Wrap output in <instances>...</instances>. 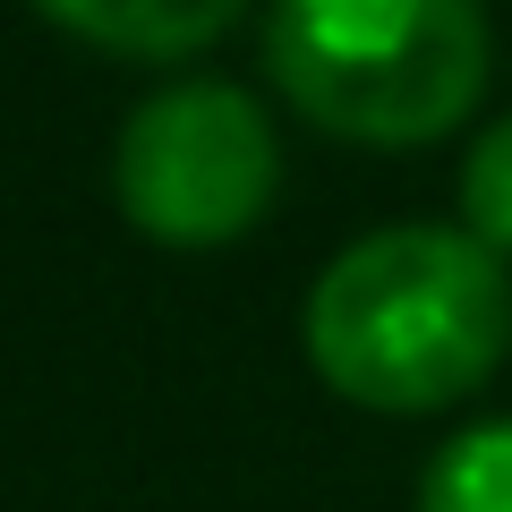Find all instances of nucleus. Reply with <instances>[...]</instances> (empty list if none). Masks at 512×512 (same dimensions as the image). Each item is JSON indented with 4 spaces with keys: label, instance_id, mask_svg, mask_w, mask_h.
Instances as JSON below:
<instances>
[{
    "label": "nucleus",
    "instance_id": "f257e3e1",
    "mask_svg": "<svg viewBox=\"0 0 512 512\" xmlns=\"http://www.w3.org/2000/svg\"><path fill=\"white\" fill-rule=\"evenodd\" d=\"M512 282L504 256L470 231L393 222L342 248L308 291V359L359 410L419 419L504 367Z\"/></svg>",
    "mask_w": 512,
    "mask_h": 512
},
{
    "label": "nucleus",
    "instance_id": "f03ea898",
    "mask_svg": "<svg viewBox=\"0 0 512 512\" xmlns=\"http://www.w3.org/2000/svg\"><path fill=\"white\" fill-rule=\"evenodd\" d=\"M265 69L350 146H427L487 86L478 0H274Z\"/></svg>",
    "mask_w": 512,
    "mask_h": 512
},
{
    "label": "nucleus",
    "instance_id": "7ed1b4c3",
    "mask_svg": "<svg viewBox=\"0 0 512 512\" xmlns=\"http://www.w3.org/2000/svg\"><path fill=\"white\" fill-rule=\"evenodd\" d=\"M111 180H120V214L146 239L222 248V239L256 231V214L274 205L282 146H274V120L239 86L197 77V86H171L128 111Z\"/></svg>",
    "mask_w": 512,
    "mask_h": 512
},
{
    "label": "nucleus",
    "instance_id": "20e7f679",
    "mask_svg": "<svg viewBox=\"0 0 512 512\" xmlns=\"http://www.w3.org/2000/svg\"><path fill=\"white\" fill-rule=\"evenodd\" d=\"M60 35L94 43V52L120 60H188L205 43H222V26L248 9V0H35Z\"/></svg>",
    "mask_w": 512,
    "mask_h": 512
},
{
    "label": "nucleus",
    "instance_id": "39448f33",
    "mask_svg": "<svg viewBox=\"0 0 512 512\" xmlns=\"http://www.w3.org/2000/svg\"><path fill=\"white\" fill-rule=\"evenodd\" d=\"M419 512H512V419L461 427L419 478Z\"/></svg>",
    "mask_w": 512,
    "mask_h": 512
},
{
    "label": "nucleus",
    "instance_id": "423d86ee",
    "mask_svg": "<svg viewBox=\"0 0 512 512\" xmlns=\"http://www.w3.org/2000/svg\"><path fill=\"white\" fill-rule=\"evenodd\" d=\"M461 214H470V239H487L495 256H512V111L470 146V163H461Z\"/></svg>",
    "mask_w": 512,
    "mask_h": 512
}]
</instances>
